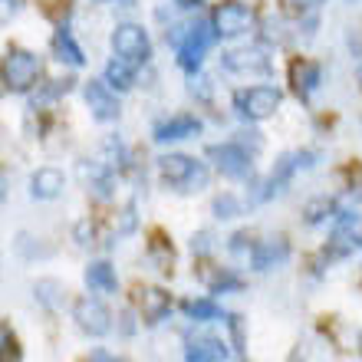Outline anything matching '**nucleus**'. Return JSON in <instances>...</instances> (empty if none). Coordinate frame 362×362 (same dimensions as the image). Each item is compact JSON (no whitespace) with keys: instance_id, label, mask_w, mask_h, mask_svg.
<instances>
[{"instance_id":"nucleus-1","label":"nucleus","mask_w":362,"mask_h":362,"mask_svg":"<svg viewBox=\"0 0 362 362\" xmlns=\"http://www.w3.org/2000/svg\"><path fill=\"white\" fill-rule=\"evenodd\" d=\"M214 40H218V30L208 20H198L191 27H175L172 47L178 53V66L185 73H198V66L204 63V53L214 47Z\"/></svg>"},{"instance_id":"nucleus-2","label":"nucleus","mask_w":362,"mask_h":362,"mask_svg":"<svg viewBox=\"0 0 362 362\" xmlns=\"http://www.w3.org/2000/svg\"><path fill=\"white\" fill-rule=\"evenodd\" d=\"M158 175L168 188L175 191H204L208 188V168L204 162L191 155H162L158 158Z\"/></svg>"},{"instance_id":"nucleus-3","label":"nucleus","mask_w":362,"mask_h":362,"mask_svg":"<svg viewBox=\"0 0 362 362\" xmlns=\"http://www.w3.org/2000/svg\"><path fill=\"white\" fill-rule=\"evenodd\" d=\"M112 57L125 59L132 66H142L145 59L152 57V40L139 23H122L112 33Z\"/></svg>"},{"instance_id":"nucleus-4","label":"nucleus","mask_w":362,"mask_h":362,"mask_svg":"<svg viewBox=\"0 0 362 362\" xmlns=\"http://www.w3.org/2000/svg\"><path fill=\"white\" fill-rule=\"evenodd\" d=\"M280 99H284V95H280L276 86H247L234 95V105H238V112L244 115V119L264 122V119H270V115L276 112Z\"/></svg>"},{"instance_id":"nucleus-5","label":"nucleus","mask_w":362,"mask_h":362,"mask_svg":"<svg viewBox=\"0 0 362 362\" xmlns=\"http://www.w3.org/2000/svg\"><path fill=\"white\" fill-rule=\"evenodd\" d=\"M40 69H43V63H40L37 53H30V49H10L7 63H4V83L13 93H23V89H30L37 83Z\"/></svg>"},{"instance_id":"nucleus-6","label":"nucleus","mask_w":362,"mask_h":362,"mask_svg":"<svg viewBox=\"0 0 362 362\" xmlns=\"http://www.w3.org/2000/svg\"><path fill=\"white\" fill-rule=\"evenodd\" d=\"M208 155L214 158L218 172L224 178H234V181H244L254 175V162H250V152L244 145L238 142H221V145H211Z\"/></svg>"},{"instance_id":"nucleus-7","label":"nucleus","mask_w":362,"mask_h":362,"mask_svg":"<svg viewBox=\"0 0 362 362\" xmlns=\"http://www.w3.org/2000/svg\"><path fill=\"white\" fill-rule=\"evenodd\" d=\"M211 23L218 30V37H240V33H247L250 23H254V10H250L247 4L228 0V4H218V7H214Z\"/></svg>"},{"instance_id":"nucleus-8","label":"nucleus","mask_w":362,"mask_h":362,"mask_svg":"<svg viewBox=\"0 0 362 362\" xmlns=\"http://www.w3.org/2000/svg\"><path fill=\"white\" fill-rule=\"evenodd\" d=\"M73 320H76V326L86 336H105L109 329H112V316H109V310H105L99 300H93V296H83V300H79L76 310H73Z\"/></svg>"},{"instance_id":"nucleus-9","label":"nucleus","mask_w":362,"mask_h":362,"mask_svg":"<svg viewBox=\"0 0 362 362\" xmlns=\"http://www.w3.org/2000/svg\"><path fill=\"white\" fill-rule=\"evenodd\" d=\"M221 66L234 76H264L270 73V59L264 57V49H230L224 53Z\"/></svg>"},{"instance_id":"nucleus-10","label":"nucleus","mask_w":362,"mask_h":362,"mask_svg":"<svg viewBox=\"0 0 362 362\" xmlns=\"http://www.w3.org/2000/svg\"><path fill=\"white\" fill-rule=\"evenodd\" d=\"M83 95H86L89 112H93L99 122H112V119H119V99L112 95V86H109V83H103V79H89Z\"/></svg>"},{"instance_id":"nucleus-11","label":"nucleus","mask_w":362,"mask_h":362,"mask_svg":"<svg viewBox=\"0 0 362 362\" xmlns=\"http://www.w3.org/2000/svg\"><path fill=\"white\" fill-rule=\"evenodd\" d=\"M185 359L188 362H224L228 359V343L218 336H194L185 346Z\"/></svg>"},{"instance_id":"nucleus-12","label":"nucleus","mask_w":362,"mask_h":362,"mask_svg":"<svg viewBox=\"0 0 362 362\" xmlns=\"http://www.w3.org/2000/svg\"><path fill=\"white\" fill-rule=\"evenodd\" d=\"M250 254V267L254 270H270V267H280L286 257H290V247H286V240H260L254 247L247 250Z\"/></svg>"},{"instance_id":"nucleus-13","label":"nucleus","mask_w":362,"mask_h":362,"mask_svg":"<svg viewBox=\"0 0 362 362\" xmlns=\"http://www.w3.org/2000/svg\"><path fill=\"white\" fill-rule=\"evenodd\" d=\"M201 132V119L194 115H172L168 122H162L155 129V142H181V139H191V135Z\"/></svg>"},{"instance_id":"nucleus-14","label":"nucleus","mask_w":362,"mask_h":362,"mask_svg":"<svg viewBox=\"0 0 362 362\" xmlns=\"http://www.w3.org/2000/svg\"><path fill=\"white\" fill-rule=\"evenodd\" d=\"M63 185H66L63 172H57V168H40V172L30 178V194L37 201H53L63 194Z\"/></svg>"},{"instance_id":"nucleus-15","label":"nucleus","mask_w":362,"mask_h":362,"mask_svg":"<svg viewBox=\"0 0 362 362\" xmlns=\"http://www.w3.org/2000/svg\"><path fill=\"white\" fill-rule=\"evenodd\" d=\"M359 230H362V221L359 214H349L343 211L339 218H336V228H333V244L339 247V254L356 247V240H359Z\"/></svg>"},{"instance_id":"nucleus-16","label":"nucleus","mask_w":362,"mask_h":362,"mask_svg":"<svg viewBox=\"0 0 362 362\" xmlns=\"http://www.w3.org/2000/svg\"><path fill=\"white\" fill-rule=\"evenodd\" d=\"M139 303H142L145 323H162V320H168V313H172V300H168L165 290H142Z\"/></svg>"},{"instance_id":"nucleus-17","label":"nucleus","mask_w":362,"mask_h":362,"mask_svg":"<svg viewBox=\"0 0 362 362\" xmlns=\"http://www.w3.org/2000/svg\"><path fill=\"white\" fill-rule=\"evenodd\" d=\"M86 286L93 290V293H115V286H119L115 267H112V264H105V260H99V264H89Z\"/></svg>"},{"instance_id":"nucleus-18","label":"nucleus","mask_w":362,"mask_h":362,"mask_svg":"<svg viewBox=\"0 0 362 362\" xmlns=\"http://www.w3.org/2000/svg\"><path fill=\"white\" fill-rule=\"evenodd\" d=\"M53 47H57V59H66L69 66H83V63H86V57H83L79 43L73 40V30H69V27H59V30H57V40H53Z\"/></svg>"},{"instance_id":"nucleus-19","label":"nucleus","mask_w":362,"mask_h":362,"mask_svg":"<svg viewBox=\"0 0 362 362\" xmlns=\"http://www.w3.org/2000/svg\"><path fill=\"white\" fill-rule=\"evenodd\" d=\"M105 83L112 89H132L135 83V66L132 63H125V59L112 57L109 59V66H105Z\"/></svg>"},{"instance_id":"nucleus-20","label":"nucleus","mask_w":362,"mask_h":362,"mask_svg":"<svg viewBox=\"0 0 362 362\" xmlns=\"http://www.w3.org/2000/svg\"><path fill=\"white\" fill-rule=\"evenodd\" d=\"M185 313H188L191 320H198V323H218V320H224V310H221L214 300H188V303H185Z\"/></svg>"},{"instance_id":"nucleus-21","label":"nucleus","mask_w":362,"mask_h":362,"mask_svg":"<svg viewBox=\"0 0 362 362\" xmlns=\"http://www.w3.org/2000/svg\"><path fill=\"white\" fill-rule=\"evenodd\" d=\"M293 79H296V89L303 95H310L320 86V66H316V63H300V66L293 69Z\"/></svg>"},{"instance_id":"nucleus-22","label":"nucleus","mask_w":362,"mask_h":362,"mask_svg":"<svg viewBox=\"0 0 362 362\" xmlns=\"http://www.w3.org/2000/svg\"><path fill=\"white\" fill-rule=\"evenodd\" d=\"M37 300L43 306H59V300H63V286H59L57 280H40L37 284Z\"/></svg>"},{"instance_id":"nucleus-23","label":"nucleus","mask_w":362,"mask_h":362,"mask_svg":"<svg viewBox=\"0 0 362 362\" xmlns=\"http://www.w3.org/2000/svg\"><path fill=\"white\" fill-rule=\"evenodd\" d=\"M240 201L234 198V194H221L218 201H214V214H218V218H224V221H230V218H238L240 214Z\"/></svg>"},{"instance_id":"nucleus-24","label":"nucleus","mask_w":362,"mask_h":362,"mask_svg":"<svg viewBox=\"0 0 362 362\" xmlns=\"http://www.w3.org/2000/svg\"><path fill=\"white\" fill-rule=\"evenodd\" d=\"M290 4V10H300V13H306V10H316L323 0H286Z\"/></svg>"},{"instance_id":"nucleus-25","label":"nucleus","mask_w":362,"mask_h":362,"mask_svg":"<svg viewBox=\"0 0 362 362\" xmlns=\"http://www.w3.org/2000/svg\"><path fill=\"white\" fill-rule=\"evenodd\" d=\"M89 362H122V359H115V356H109V353H103V349H99V353H93V359Z\"/></svg>"},{"instance_id":"nucleus-26","label":"nucleus","mask_w":362,"mask_h":362,"mask_svg":"<svg viewBox=\"0 0 362 362\" xmlns=\"http://www.w3.org/2000/svg\"><path fill=\"white\" fill-rule=\"evenodd\" d=\"M359 346H362V333H359Z\"/></svg>"},{"instance_id":"nucleus-27","label":"nucleus","mask_w":362,"mask_h":362,"mask_svg":"<svg viewBox=\"0 0 362 362\" xmlns=\"http://www.w3.org/2000/svg\"><path fill=\"white\" fill-rule=\"evenodd\" d=\"M115 4H119V0H115Z\"/></svg>"}]
</instances>
